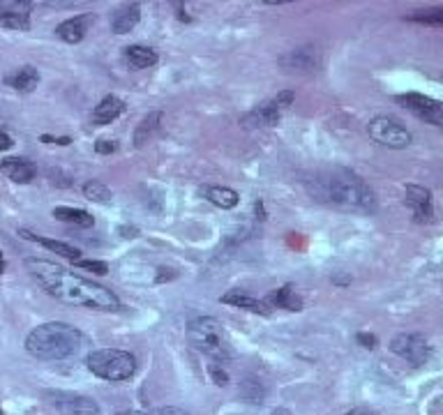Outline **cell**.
I'll return each instance as SVG.
<instances>
[{
  "mask_svg": "<svg viewBox=\"0 0 443 415\" xmlns=\"http://www.w3.org/2000/svg\"><path fill=\"white\" fill-rule=\"evenodd\" d=\"M25 268L51 298H56L65 305L98 309V312H114V309L120 307V300L111 288L81 275H74L72 270L58 266L54 261L28 259Z\"/></svg>",
  "mask_w": 443,
  "mask_h": 415,
  "instance_id": "1",
  "label": "cell"
},
{
  "mask_svg": "<svg viewBox=\"0 0 443 415\" xmlns=\"http://www.w3.org/2000/svg\"><path fill=\"white\" fill-rule=\"evenodd\" d=\"M312 194L319 201H328L337 208L372 213L377 208L374 192L351 171H328L312 185Z\"/></svg>",
  "mask_w": 443,
  "mask_h": 415,
  "instance_id": "2",
  "label": "cell"
},
{
  "mask_svg": "<svg viewBox=\"0 0 443 415\" xmlns=\"http://www.w3.org/2000/svg\"><path fill=\"white\" fill-rule=\"evenodd\" d=\"M85 344L81 330L67 323H45L25 337V351L37 360H67L76 356Z\"/></svg>",
  "mask_w": 443,
  "mask_h": 415,
  "instance_id": "3",
  "label": "cell"
},
{
  "mask_svg": "<svg viewBox=\"0 0 443 415\" xmlns=\"http://www.w3.org/2000/svg\"><path fill=\"white\" fill-rule=\"evenodd\" d=\"M187 339L189 344L203 356L213 360H227L231 356V349L224 337L222 323L213 316H196L187 323Z\"/></svg>",
  "mask_w": 443,
  "mask_h": 415,
  "instance_id": "4",
  "label": "cell"
},
{
  "mask_svg": "<svg viewBox=\"0 0 443 415\" xmlns=\"http://www.w3.org/2000/svg\"><path fill=\"white\" fill-rule=\"evenodd\" d=\"M85 365H88L90 372L104 378V381L111 383H120L127 381L136 374V358L127 351H118V349H100L93 351L88 358H85Z\"/></svg>",
  "mask_w": 443,
  "mask_h": 415,
  "instance_id": "5",
  "label": "cell"
},
{
  "mask_svg": "<svg viewBox=\"0 0 443 415\" xmlns=\"http://www.w3.org/2000/svg\"><path fill=\"white\" fill-rule=\"evenodd\" d=\"M370 136L377 141V144L393 148V150H402L411 144V131L406 129L402 122L390 118V116H379L370 122Z\"/></svg>",
  "mask_w": 443,
  "mask_h": 415,
  "instance_id": "6",
  "label": "cell"
},
{
  "mask_svg": "<svg viewBox=\"0 0 443 415\" xmlns=\"http://www.w3.org/2000/svg\"><path fill=\"white\" fill-rule=\"evenodd\" d=\"M390 351H393L395 356L404 358L406 362H411L413 367L425 365L430 358V346L423 334H397V337L390 341Z\"/></svg>",
  "mask_w": 443,
  "mask_h": 415,
  "instance_id": "7",
  "label": "cell"
},
{
  "mask_svg": "<svg viewBox=\"0 0 443 415\" xmlns=\"http://www.w3.org/2000/svg\"><path fill=\"white\" fill-rule=\"evenodd\" d=\"M397 102L402 104L404 109H409L413 116L430 122V125H443V107L439 102H434L432 97H425L418 93H406V95H399Z\"/></svg>",
  "mask_w": 443,
  "mask_h": 415,
  "instance_id": "8",
  "label": "cell"
},
{
  "mask_svg": "<svg viewBox=\"0 0 443 415\" xmlns=\"http://www.w3.org/2000/svg\"><path fill=\"white\" fill-rule=\"evenodd\" d=\"M49 399L63 415H100L95 399L76 392H49Z\"/></svg>",
  "mask_w": 443,
  "mask_h": 415,
  "instance_id": "9",
  "label": "cell"
},
{
  "mask_svg": "<svg viewBox=\"0 0 443 415\" xmlns=\"http://www.w3.org/2000/svg\"><path fill=\"white\" fill-rule=\"evenodd\" d=\"M30 3L28 0H3L0 3V25L10 30L30 28Z\"/></svg>",
  "mask_w": 443,
  "mask_h": 415,
  "instance_id": "10",
  "label": "cell"
},
{
  "mask_svg": "<svg viewBox=\"0 0 443 415\" xmlns=\"http://www.w3.org/2000/svg\"><path fill=\"white\" fill-rule=\"evenodd\" d=\"M406 206L411 208L415 222H430L434 215L432 194L430 189L420 187V185H409V187H406Z\"/></svg>",
  "mask_w": 443,
  "mask_h": 415,
  "instance_id": "11",
  "label": "cell"
},
{
  "mask_svg": "<svg viewBox=\"0 0 443 415\" xmlns=\"http://www.w3.org/2000/svg\"><path fill=\"white\" fill-rule=\"evenodd\" d=\"M0 173H5L7 178L14 182H30L35 175H37V166L30 160H23V157H10V160L0 162Z\"/></svg>",
  "mask_w": 443,
  "mask_h": 415,
  "instance_id": "12",
  "label": "cell"
},
{
  "mask_svg": "<svg viewBox=\"0 0 443 415\" xmlns=\"http://www.w3.org/2000/svg\"><path fill=\"white\" fill-rule=\"evenodd\" d=\"M138 21H141V7L136 3H127L111 14V30L116 35H125L129 30H134Z\"/></svg>",
  "mask_w": 443,
  "mask_h": 415,
  "instance_id": "13",
  "label": "cell"
},
{
  "mask_svg": "<svg viewBox=\"0 0 443 415\" xmlns=\"http://www.w3.org/2000/svg\"><path fill=\"white\" fill-rule=\"evenodd\" d=\"M90 19H93L90 14H81V16H74V19L63 21L56 28L58 37L63 40V42H67V44H79L85 37V33H88Z\"/></svg>",
  "mask_w": 443,
  "mask_h": 415,
  "instance_id": "14",
  "label": "cell"
},
{
  "mask_svg": "<svg viewBox=\"0 0 443 415\" xmlns=\"http://www.w3.org/2000/svg\"><path fill=\"white\" fill-rule=\"evenodd\" d=\"M125 60L132 69H146L158 65V51L143 47V44H132V47L125 49Z\"/></svg>",
  "mask_w": 443,
  "mask_h": 415,
  "instance_id": "15",
  "label": "cell"
},
{
  "mask_svg": "<svg viewBox=\"0 0 443 415\" xmlns=\"http://www.w3.org/2000/svg\"><path fill=\"white\" fill-rule=\"evenodd\" d=\"M123 111H125L123 100H118V97L109 95V97H104V100L98 104V107H95V111H93V120L98 122V125H109V122H111V120H116Z\"/></svg>",
  "mask_w": 443,
  "mask_h": 415,
  "instance_id": "16",
  "label": "cell"
},
{
  "mask_svg": "<svg viewBox=\"0 0 443 415\" xmlns=\"http://www.w3.org/2000/svg\"><path fill=\"white\" fill-rule=\"evenodd\" d=\"M222 303L224 305H233L238 309H247V312H254V314H261V316H268L271 314V307L264 305L261 300L252 298L247 293H242V291H231V293L222 296Z\"/></svg>",
  "mask_w": 443,
  "mask_h": 415,
  "instance_id": "17",
  "label": "cell"
},
{
  "mask_svg": "<svg viewBox=\"0 0 443 415\" xmlns=\"http://www.w3.org/2000/svg\"><path fill=\"white\" fill-rule=\"evenodd\" d=\"M5 83L12 86L14 90H19V93H30V90H35V88H37L40 74H37V69L28 65V67L16 69V72L10 74V76H5Z\"/></svg>",
  "mask_w": 443,
  "mask_h": 415,
  "instance_id": "18",
  "label": "cell"
},
{
  "mask_svg": "<svg viewBox=\"0 0 443 415\" xmlns=\"http://www.w3.org/2000/svg\"><path fill=\"white\" fill-rule=\"evenodd\" d=\"M21 235L25 238V240H33V242H37L42 247H47V250H51V252L58 254V256H65V259H69V261H79V254L81 252L76 250V247H72V245L58 242V240H49V238H40V235H35L30 231H21Z\"/></svg>",
  "mask_w": 443,
  "mask_h": 415,
  "instance_id": "19",
  "label": "cell"
},
{
  "mask_svg": "<svg viewBox=\"0 0 443 415\" xmlns=\"http://www.w3.org/2000/svg\"><path fill=\"white\" fill-rule=\"evenodd\" d=\"M203 197L213 203V206L217 208H224V210H229V208H236L238 206V192H233L229 187H203Z\"/></svg>",
  "mask_w": 443,
  "mask_h": 415,
  "instance_id": "20",
  "label": "cell"
},
{
  "mask_svg": "<svg viewBox=\"0 0 443 415\" xmlns=\"http://www.w3.org/2000/svg\"><path fill=\"white\" fill-rule=\"evenodd\" d=\"M54 217L60 219V222H67V224H74V226H83L88 228L95 224V219L90 213H85V210H79V208H69V206H58L54 210Z\"/></svg>",
  "mask_w": 443,
  "mask_h": 415,
  "instance_id": "21",
  "label": "cell"
},
{
  "mask_svg": "<svg viewBox=\"0 0 443 415\" xmlns=\"http://www.w3.org/2000/svg\"><path fill=\"white\" fill-rule=\"evenodd\" d=\"M249 122H254V125H275L277 120H280V104L277 102H266L261 107H256L254 111L247 116Z\"/></svg>",
  "mask_w": 443,
  "mask_h": 415,
  "instance_id": "22",
  "label": "cell"
},
{
  "mask_svg": "<svg viewBox=\"0 0 443 415\" xmlns=\"http://www.w3.org/2000/svg\"><path fill=\"white\" fill-rule=\"evenodd\" d=\"M271 300L282 309H291V312H300L302 309V298L295 293L291 286H284V288H277L275 293L271 296Z\"/></svg>",
  "mask_w": 443,
  "mask_h": 415,
  "instance_id": "23",
  "label": "cell"
},
{
  "mask_svg": "<svg viewBox=\"0 0 443 415\" xmlns=\"http://www.w3.org/2000/svg\"><path fill=\"white\" fill-rule=\"evenodd\" d=\"M83 194H85V199L95 201V203H109L111 201V189L102 180H88L83 185Z\"/></svg>",
  "mask_w": 443,
  "mask_h": 415,
  "instance_id": "24",
  "label": "cell"
},
{
  "mask_svg": "<svg viewBox=\"0 0 443 415\" xmlns=\"http://www.w3.org/2000/svg\"><path fill=\"white\" fill-rule=\"evenodd\" d=\"M160 118H162V113H150L141 125H138V129L134 131V144L136 146H143L146 144V139L153 134L155 129L160 127Z\"/></svg>",
  "mask_w": 443,
  "mask_h": 415,
  "instance_id": "25",
  "label": "cell"
},
{
  "mask_svg": "<svg viewBox=\"0 0 443 415\" xmlns=\"http://www.w3.org/2000/svg\"><path fill=\"white\" fill-rule=\"evenodd\" d=\"M409 19L418 21V23H427V25H443V7H437V10H425V12H413Z\"/></svg>",
  "mask_w": 443,
  "mask_h": 415,
  "instance_id": "26",
  "label": "cell"
},
{
  "mask_svg": "<svg viewBox=\"0 0 443 415\" xmlns=\"http://www.w3.org/2000/svg\"><path fill=\"white\" fill-rule=\"evenodd\" d=\"M76 266L83 268V270H90V272H98V275H107L109 272V266L104 261H88V259H79V261H74Z\"/></svg>",
  "mask_w": 443,
  "mask_h": 415,
  "instance_id": "27",
  "label": "cell"
},
{
  "mask_svg": "<svg viewBox=\"0 0 443 415\" xmlns=\"http://www.w3.org/2000/svg\"><path fill=\"white\" fill-rule=\"evenodd\" d=\"M95 150H98L100 155H109L116 150V144L114 141H98V144H95Z\"/></svg>",
  "mask_w": 443,
  "mask_h": 415,
  "instance_id": "28",
  "label": "cell"
},
{
  "mask_svg": "<svg viewBox=\"0 0 443 415\" xmlns=\"http://www.w3.org/2000/svg\"><path fill=\"white\" fill-rule=\"evenodd\" d=\"M358 341L362 344L365 349H374L377 346V337H374V334H367V332H360L358 334Z\"/></svg>",
  "mask_w": 443,
  "mask_h": 415,
  "instance_id": "29",
  "label": "cell"
},
{
  "mask_svg": "<svg viewBox=\"0 0 443 415\" xmlns=\"http://www.w3.org/2000/svg\"><path fill=\"white\" fill-rule=\"evenodd\" d=\"M150 415H189V413L182 411V409H176V406H167V409H160V411H155Z\"/></svg>",
  "mask_w": 443,
  "mask_h": 415,
  "instance_id": "30",
  "label": "cell"
},
{
  "mask_svg": "<svg viewBox=\"0 0 443 415\" xmlns=\"http://www.w3.org/2000/svg\"><path fill=\"white\" fill-rule=\"evenodd\" d=\"M12 146H14L12 136H7L5 131H0V150H10Z\"/></svg>",
  "mask_w": 443,
  "mask_h": 415,
  "instance_id": "31",
  "label": "cell"
},
{
  "mask_svg": "<svg viewBox=\"0 0 443 415\" xmlns=\"http://www.w3.org/2000/svg\"><path fill=\"white\" fill-rule=\"evenodd\" d=\"M291 100H293V93H282L280 97H277V104H286V107H289Z\"/></svg>",
  "mask_w": 443,
  "mask_h": 415,
  "instance_id": "32",
  "label": "cell"
},
{
  "mask_svg": "<svg viewBox=\"0 0 443 415\" xmlns=\"http://www.w3.org/2000/svg\"><path fill=\"white\" fill-rule=\"evenodd\" d=\"M346 415H377V413L370 411V409H353V411H349Z\"/></svg>",
  "mask_w": 443,
  "mask_h": 415,
  "instance_id": "33",
  "label": "cell"
},
{
  "mask_svg": "<svg viewBox=\"0 0 443 415\" xmlns=\"http://www.w3.org/2000/svg\"><path fill=\"white\" fill-rule=\"evenodd\" d=\"M118 415H150V413H141V411H123V413H118Z\"/></svg>",
  "mask_w": 443,
  "mask_h": 415,
  "instance_id": "34",
  "label": "cell"
},
{
  "mask_svg": "<svg viewBox=\"0 0 443 415\" xmlns=\"http://www.w3.org/2000/svg\"><path fill=\"white\" fill-rule=\"evenodd\" d=\"M5 270V263H3V254H0V272Z\"/></svg>",
  "mask_w": 443,
  "mask_h": 415,
  "instance_id": "35",
  "label": "cell"
}]
</instances>
